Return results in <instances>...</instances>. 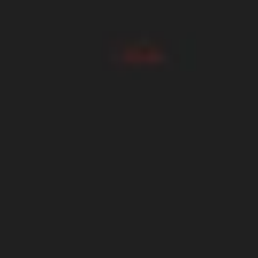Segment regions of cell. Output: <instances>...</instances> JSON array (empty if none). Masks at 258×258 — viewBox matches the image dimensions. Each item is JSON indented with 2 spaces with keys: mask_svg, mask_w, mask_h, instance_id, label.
I'll return each mask as SVG.
<instances>
[{
  "mask_svg": "<svg viewBox=\"0 0 258 258\" xmlns=\"http://www.w3.org/2000/svg\"><path fill=\"white\" fill-rule=\"evenodd\" d=\"M94 55L110 71H180L188 63V47L180 39H157V32H110V39H94Z\"/></svg>",
  "mask_w": 258,
  "mask_h": 258,
  "instance_id": "cell-1",
  "label": "cell"
}]
</instances>
